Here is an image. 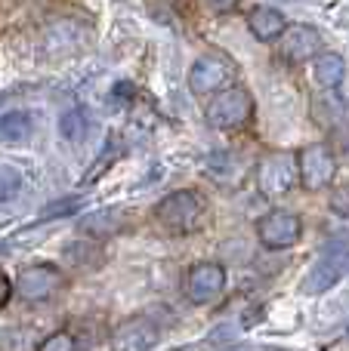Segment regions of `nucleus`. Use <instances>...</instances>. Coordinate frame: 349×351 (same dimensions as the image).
<instances>
[{
	"label": "nucleus",
	"mask_w": 349,
	"mask_h": 351,
	"mask_svg": "<svg viewBox=\"0 0 349 351\" xmlns=\"http://www.w3.org/2000/svg\"><path fill=\"white\" fill-rule=\"evenodd\" d=\"M331 206L340 213V216H349V185L337 188V194L331 197Z\"/></svg>",
	"instance_id": "obj_20"
},
{
	"label": "nucleus",
	"mask_w": 349,
	"mask_h": 351,
	"mask_svg": "<svg viewBox=\"0 0 349 351\" xmlns=\"http://www.w3.org/2000/svg\"><path fill=\"white\" fill-rule=\"evenodd\" d=\"M59 287H62V274L56 271L53 265L22 268V271H19V280H16L19 296H25L28 302H43V299H49Z\"/></svg>",
	"instance_id": "obj_8"
},
{
	"label": "nucleus",
	"mask_w": 349,
	"mask_h": 351,
	"mask_svg": "<svg viewBox=\"0 0 349 351\" xmlns=\"http://www.w3.org/2000/svg\"><path fill=\"white\" fill-rule=\"evenodd\" d=\"M235 68L229 65L223 56H201L189 71V86L195 96H207V93H220L223 86L232 80Z\"/></svg>",
	"instance_id": "obj_6"
},
{
	"label": "nucleus",
	"mask_w": 349,
	"mask_h": 351,
	"mask_svg": "<svg viewBox=\"0 0 349 351\" xmlns=\"http://www.w3.org/2000/svg\"><path fill=\"white\" fill-rule=\"evenodd\" d=\"M121 225H124L121 210H99V213H90V216L80 222V228L93 237H109V234H115Z\"/></svg>",
	"instance_id": "obj_16"
},
{
	"label": "nucleus",
	"mask_w": 349,
	"mask_h": 351,
	"mask_svg": "<svg viewBox=\"0 0 349 351\" xmlns=\"http://www.w3.org/2000/svg\"><path fill=\"white\" fill-rule=\"evenodd\" d=\"M207 176L220 185H238L245 179V160L238 154H229V152H220V154H210L207 158Z\"/></svg>",
	"instance_id": "obj_13"
},
{
	"label": "nucleus",
	"mask_w": 349,
	"mask_h": 351,
	"mask_svg": "<svg viewBox=\"0 0 349 351\" xmlns=\"http://www.w3.org/2000/svg\"><path fill=\"white\" fill-rule=\"evenodd\" d=\"M223 287H226V268L216 265V262H201L185 278V293H189V299L195 305L214 302L223 293Z\"/></svg>",
	"instance_id": "obj_7"
},
{
	"label": "nucleus",
	"mask_w": 349,
	"mask_h": 351,
	"mask_svg": "<svg viewBox=\"0 0 349 351\" xmlns=\"http://www.w3.org/2000/svg\"><path fill=\"white\" fill-rule=\"evenodd\" d=\"M37 351H74V339L68 333H53L43 339V346Z\"/></svg>",
	"instance_id": "obj_19"
},
{
	"label": "nucleus",
	"mask_w": 349,
	"mask_h": 351,
	"mask_svg": "<svg viewBox=\"0 0 349 351\" xmlns=\"http://www.w3.org/2000/svg\"><path fill=\"white\" fill-rule=\"evenodd\" d=\"M297 158L294 154H284V152H272L266 154L263 160H260L257 167V179H260V188H263V194H288L291 188L297 185Z\"/></svg>",
	"instance_id": "obj_4"
},
{
	"label": "nucleus",
	"mask_w": 349,
	"mask_h": 351,
	"mask_svg": "<svg viewBox=\"0 0 349 351\" xmlns=\"http://www.w3.org/2000/svg\"><path fill=\"white\" fill-rule=\"evenodd\" d=\"M313 74H315V80H319V86L334 90V86H340V80H344V74H346V62L340 59L337 53H322V56H315Z\"/></svg>",
	"instance_id": "obj_14"
},
{
	"label": "nucleus",
	"mask_w": 349,
	"mask_h": 351,
	"mask_svg": "<svg viewBox=\"0 0 349 351\" xmlns=\"http://www.w3.org/2000/svg\"><path fill=\"white\" fill-rule=\"evenodd\" d=\"M254 99L245 86H223L207 105V123L216 130H238L251 121Z\"/></svg>",
	"instance_id": "obj_2"
},
{
	"label": "nucleus",
	"mask_w": 349,
	"mask_h": 351,
	"mask_svg": "<svg viewBox=\"0 0 349 351\" xmlns=\"http://www.w3.org/2000/svg\"><path fill=\"white\" fill-rule=\"evenodd\" d=\"M300 231H303V222L297 213H288V210H272L260 219L257 225V234L266 247L272 250H284V247H294L300 241Z\"/></svg>",
	"instance_id": "obj_5"
},
{
	"label": "nucleus",
	"mask_w": 349,
	"mask_h": 351,
	"mask_svg": "<svg viewBox=\"0 0 349 351\" xmlns=\"http://www.w3.org/2000/svg\"><path fill=\"white\" fill-rule=\"evenodd\" d=\"M158 342V324L152 317H130L111 336L115 351H148Z\"/></svg>",
	"instance_id": "obj_9"
},
{
	"label": "nucleus",
	"mask_w": 349,
	"mask_h": 351,
	"mask_svg": "<svg viewBox=\"0 0 349 351\" xmlns=\"http://www.w3.org/2000/svg\"><path fill=\"white\" fill-rule=\"evenodd\" d=\"M90 130V114L84 108H68L65 114L59 117V133L65 136L68 142H80Z\"/></svg>",
	"instance_id": "obj_17"
},
{
	"label": "nucleus",
	"mask_w": 349,
	"mask_h": 351,
	"mask_svg": "<svg viewBox=\"0 0 349 351\" xmlns=\"http://www.w3.org/2000/svg\"><path fill=\"white\" fill-rule=\"evenodd\" d=\"M10 293H12V284L3 278V274H0V308H3V305L10 302Z\"/></svg>",
	"instance_id": "obj_21"
},
{
	"label": "nucleus",
	"mask_w": 349,
	"mask_h": 351,
	"mask_svg": "<svg viewBox=\"0 0 349 351\" xmlns=\"http://www.w3.org/2000/svg\"><path fill=\"white\" fill-rule=\"evenodd\" d=\"M34 130V121H31L28 111H6L0 114V139L3 142H25Z\"/></svg>",
	"instance_id": "obj_15"
},
{
	"label": "nucleus",
	"mask_w": 349,
	"mask_h": 351,
	"mask_svg": "<svg viewBox=\"0 0 349 351\" xmlns=\"http://www.w3.org/2000/svg\"><path fill=\"white\" fill-rule=\"evenodd\" d=\"M297 170H300V182L306 191H319L328 188L337 176V160H334L331 148L328 145H306L297 154Z\"/></svg>",
	"instance_id": "obj_3"
},
{
	"label": "nucleus",
	"mask_w": 349,
	"mask_h": 351,
	"mask_svg": "<svg viewBox=\"0 0 349 351\" xmlns=\"http://www.w3.org/2000/svg\"><path fill=\"white\" fill-rule=\"evenodd\" d=\"M22 194V173L10 164H0V204H12Z\"/></svg>",
	"instance_id": "obj_18"
},
{
	"label": "nucleus",
	"mask_w": 349,
	"mask_h": 351,
	"mask_svg": "<svg viewBox=\"0 0 349 351\" xmlns=\"http://www.w3.org/2000/svg\"><path fill=\"white\" fill-rule=\"evenodd\" d=\"M204 204L195 191H173L155 206V219L173 234H189L201 225Z\"/></svg>",
	"instance_id": "obj_1"
},
{
	"label": "nucleus",
	"mask_w": 349,
	"mask_h": 351,
	"mask_svg": "<svg viewBox=\"0 0 349 351\" xmlns=\"http://www.w3.org/2000/svg\"><path fill=\"white\" fill-rule=\"evenodd\" d=\"M346 268H349V256L346 253L344 256H340V253L325 256V259L315 262V268L306 274V280H303V290H306V293H325V290H331V287L346 274Z\"/></svg>",
	"instance_id": "obj_11"
},
{
	"label": "nucleus",
	"mask_w": 349,
	"mask_h": 351,
	"mask_svg": "<svg viewBox=\"0 0 349 351\" xmlns=\"http://www.w3.org/2000/svg\"><path fill=\"white\" fill-rule=\"evenodd\" d=\"M247 28H251V34L257 37V40H275V37L284 34L288 22H284V16L278 10H272V6H254L251 16H247Z\"/></svg>",
	"instance_id": "obj_12"
},
{
	"label": "nucleus",
	"mask_w": 349,
	"mask_h": 351,
	"mask_svg": "<svg viewBox=\"0 0 349 351\" xmlns=\"http://www.w3.org/2000/svg\"><path fill=\"white\" fill-rule=\"evenodd\" d=\"M210 6H216V10H232L235 6V0H207Z\"/></svg>",
	"instance_id": "obj_22"
},
{
	"label": "nucleus",
	"mask_w": 349,
	"mask_h": 351,
	"mask_svg": "<svg viewBox=\"0 0 349 351\" xmlns=\"http://www.w3.org/2000/svg\"><path fill=\"white\" fill-rule=\"evenodd\" d=\"M282 37H284L282 53H284V59H291V62L313 59V56L319 53V47H322L319 31L309 28V25H291V28H284Z\"/></svg>",
	"instance_id": "obj_10"
}]
</instances>
